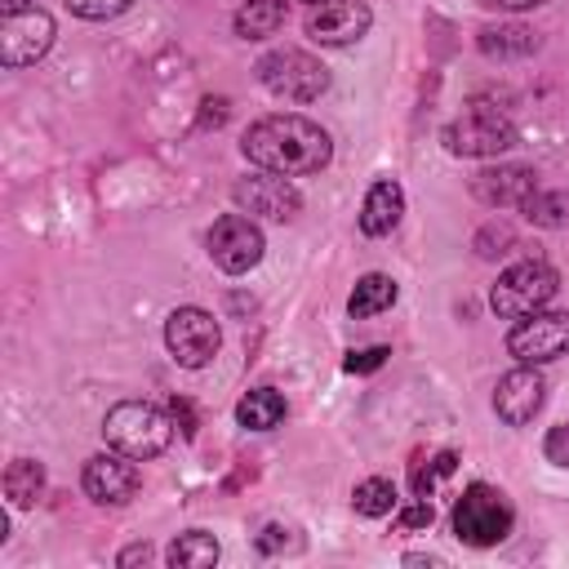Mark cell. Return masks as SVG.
<instances>
[{
	"label": "cell",
	"instance_id": "cell-27",
	"mask_svg": "<svg viewBox=\"0 0 569 569\" xmlns=\"http://www.w3.org/2000/svg\"><path fill=\"white\" fill-rule=\"evenodd\" d=\"M516 244V236H511V227H502V222H489L480 236H476V253L480 258H498V253H507Z\"/></svg>",
	"mask_w": 569,
	"mask_h": 569
},
{
	"label": "cell",
	"instance_id": "cell-25",
	"mask_svg": "<svg viewBox=\"0 0 569 569\" xmlns=\"http://www.w3.org/2000/svg\"><path fill=\"white\" fill-rule=\"evenodd\" d=\"M453 467H458V453H453V449L436 453L427 467H418V471H413V493H418V498H431V493H436V485H440L445 476H453Z\"/></svg>",
	"mask_w": 569,
	"mask_h": 569
},
{
	"label": "cell",
	"instance_id": "cell-15",
	"mask_svg": "<svg viewBox=\"0 0 569 569\" xmlns=\"http://www.w3.org/2000/svg\"><path fill=\"white\" fill-rule=\"evenodd\" d=\"M538 191V173L529 164H493L471 178V196L489 209H520Z\"/></svg>",
	"mask_w": 569,
	"mask_h": 569
},
{
	"label": "cell",
	"instance_id": "cell-29",
	"mask_svg": "<svg viewBox=\"0 0 569 569\" xmlns=\"http://www.w3.org/2000/svg\"><path fill=\"white\" fill-rule=\"evenodd\" d=\"M387 356H391V347H360V351H351V356L342 360V369H347V373H373V369L387 365Z\"/></svg>",
	"mask_w": 569,
	"mask_h": 569
},
{
	"label": "cell",
	"instance_id": "cell-7",
	"mask_svg": "<svg viewBox=\"0 0 569 569\" xmlns=\"http://www.w3.org/2000/svg\"><path fill=\"white\" fill-rule=\"evenodd\" d=\"M164 347L182 369H204L222 347V329L204 307H173L164 320Z\"/></svg>",
	"mask_w": 569,
	"mask_h": 569
},
{
	"label": "cell",
	"instance_id": "cell-28",
	"mask_svg": "<svg viewBox=\"0 0 569 569\" xmlns=\"http://www.w3.org/2000/svg\"><path fill=\"white\" fill-rule=\"evenodd\" d=\"M431 520H436V507H431V498H418V502H409V507H400L396 511V529H431Z\"/></svg>",
	"mask_w": 569,
	"mask_h": 569
},
{
	"label": "cell",
	"instance_id": "cell-33",
	"mask_svg": "<svg viewBox=\"0 0 569 569\" xmlns=\"http://www.w3.org/2000/svg\"><path fill=\"white\" fill-rule=\"evenodd\" d=\"M280 547H284V529H280V525H267V529L258 533V551L271 556V551H280Z\"/></svg>",
	"mask_w": 569,
	"mask_h": 569
},
{
	"label": "cell",
	"instance_id": "cell-12",
	"mask_svg": "<svg viewBox=\"0 0 569 569\" xmlns=\"http://www.w3.org/2000/svg\"><path fill=\"white\" fill-rule=\"evenodd\" d=\"M542 405H547V378L538 373V365H520V369L502 373L498 387H493V413H498L507 427L533 422Z\"/></svg>",
	"mask_w": 569,
	"mask_h": 569
},
{
	"label": "cell",
	"instance_id": "cell-30",
	"mask_svg": "<svg viewBox=\"0 0 569 569\" xmlns=\"http://www.w3.org/2000/svg\"><path fill=\"white\" fill-rule=\"evenodd\" d=\"M542 453H547V462H556V467H569V422H556V427L547 431V440H542Z\"/></svg>",
	"mask_w": 569,
	"mask_h": 569
},
{
	"label": "cell",
	"instance_id": "cell-11",
	"mask_svg": "<svg viewBox=\"0 0 569 569\" xmlns=\"http://www.w3.org/2000/svg\"><path fill=\"white\" fill-rule=\"evenodd\" d=\"M240 213L249 218H267V222H289L298 209H302V196L298 187L284 178V173H271V169H258V173H244L236 187H231Z\"/></svg>",
	"mask_w": 569,
	"mask_h": 569
},
{
	"label": "cell",
	"instance_id": "cell-17",
	"mask_svg": "<svg viewBox=\"0 0 569 569\" xmlns=\"http://www.w3.org/2000/svg\"><path fill=\"white\" fill-rule=\"evenodd\" d=\"M476 44L493 62H516V58H529L538 49V31L525 22H489L476 31Z\"/></svg>",
	"mask_w": 569,
	"mask_h": 569
},
{
	"label": "cell",
	"instance_id": "cell-1",
	"mask_svg": "<svg viewBox=\"0 0 569 569\" xmlns=\"http://www.w3.org/2000/svg\"><path fill=\"white\" fill-rule=\"evenodd\" d=\"M240 151H244L249 164L271 169V173H284V178L320 173V169L333 160L329 133H325L316 120L293 116V111L253 120V124L244 129V138H240Z\"/></svg>",
	"mask_w": 569,
	"mask_h": 569
},
{
	"label": "cell",
	"instance_id": "cell-34",
	"mask_svg": "<svg viewBox=\"0 0 569 569\" xmlns=\"http://www.w3.org/2000/svg\"><path fill=\"white\" fill-rule=\"evenodd\" d=\"M147 560H151V542H133L116 556V565H147Z\"/></svg>",
	"mask_w": 569,
	"mask_h": 569
},
{
	"label": "cell",
	"instance_id": "cell-2",
	"mask_svg": "<svg viewBox=\"0 0 569 569\" xmlns=\"http://www.w3.org/2000/svg\"><path fill=\"white\" fill-rule=\"evenodd\" d=\"M102 440H107L111 449H120V453L147 462V458H156V453L169 449L173 422H169V413H164L160 405H151V400H120V405H111L107 418H102Z\"/></svg>",
	"mask_w": 569,
	"mask_h": 569
},
{
	"label": "cell",
	"instance_id": "cell-8",
	"mask_svg": "<svg viewBox=\"0 0 569 569\" xmlns=\"http://www.w3.org/2000/svg\"><path fill=\"white\" fill-rule=\"evenodd\" d=\"M204 244H209L213 267L227 271V276L253 271V267L262 262V249H267V240H262V231H258V222H253L249 213H222V218L209 227Z\"/></svg>",
	"mask_w": 569,
	"mask_h": 569
},
{
	"label": "cell",
	"instance_id": "cell-32",
	"mask_svg": "<svg viewBox=\"0 0 569 569\" xmlns=\"http://www.w3.org/2000/svg\"><path fill=\"white\" fill-rule=\"evenodd\" d=\"M200 107H204V111H200L204 124H222V120H227V98H204Z\"/></svg>",
	"mask_w": 569,
	"mask_h": 569
},
{
	"label": "cell",
	"instance_id": "cell-5",
	"mask_svg": "<svg viewBox=\"0 0 569 569\" xmlns=\"http://www.w3.org/2000/svg\"><path fill=\"white\" fill-rule=\"evenodd\" d=\"M258 84L284 102H316L329 89V67L307 49H271L258 58Z\"/></svg>",
	"mask_w": 569,
	"mask_h": 569
},
{
	"label": "cell",
	"instance_id": "cell-20",
	"mask_svg": "<svg viewBox=\"0 0 569 569\" xmlns=\"http://www.w3.org/2000/svg\"><path fill=\"white\" fill-rule=\"evenodd\" d=\"M396 280L391 276H382V271H369V276H360L356 280V289H351V298H347V311L356 316V320H369V316H378V311H387L391 302H396Z\"/></svg>",
	"mask_w": 569,
	"mask_h": 569
},
{
	"label": "cell",
	"instance_id": "cell-26",
	"mask_svg": "<svg viewBox=\"0 0 569 569\" xmlns=\"http://www.w3.org/2000/svg\"><path fill=\"white\" fill-rule=\"evenodd\" d=\"M133 0H67V9L76 13V18H84V22H107V18H116V13H124Z\"/></svg>",
	"mask_w": 569,
	"mask_h": 569
},
{
	"label": "cell",
	"instance_id": "cell-16",
	"mask_svg": "<svg viewBox=\"0 0 569 569\" xmlns=\"http://www.w3.org/2000/svg\"><path fill=\"white\" fill-rule=\"evenodd\" d=\"M405 218V191L396 178H378L369 191H365V204H360V231L365 236H391Z\"/></svg>",
	"mask_w": 569,
	"mask_h": 569
},
{
	"label": "cell",
	"instance_id": "cell-10",
	"mask_svg": "<svg viewBox=\"0 0 569 569\" xmlns=\"http://www.w3.org/2000/svg\"><path fill=\"white\" fill-rule=\"evenodd\" d=\"M53 36H58V27H53V18L44 13V9H18V13H4L0 18V58H4V67H31V62H40L49 49H53Z\"/></svg>",
	"mask_w": 569,
	"mask_h": 569
},
{
	"label": "cell",
	"instance_id": "cell-23",
	"mask_svg": "<svg viewBox=\"0 0 569 569\" xmlns=\"http://www.w3.org/2000/svg\"><path fill=\"white\" fill-rule=\"evenodd\" d=\"M351 507H356L360 516L378 520V516H387V511L396 507V485H391L387 476H369V480H360V485L351 489Z\"/></svg>",
	"mask_w": 569,
	"mask_h": 569
},
{
	"label": "cell",
	"instance_id": "cell-6",
	"mask_svg": "<svg viewBox=\"0 0 569 569\" xmlns=\"http://www.w3.org/2000/svg\"><path fill=\"white\" fill-rule=\"evenodd\" d=\"M516 142H520V133H516V124H511L498 107L471 102L458 120L445 124V147H449L453 156H502V151H511Z\"/></svg>",
	"mask_w": 569,
	"mask_h": 569
},
{
	"label": "cell",
	"instance_id": "cell-18",
	"mask_svg": "<svg viewBox=\"0 0 569 569\" xmlns=\"http://www.w3.org/2000/svg\"><path fill=\"white\" fill-rule=\"evenodd\" d=\"M236 422L249 427V431H271L284 422V396L276 387H253L240 396L236 405Z\"/></svg>",
	"mask_w": 569,
	"mask_h": 569
},
{
	"label": "cell",
	"instance_id": "cell-4",
	"mask_svg": "<svg viewBox=\"0 0 569 569\" xmlns=\"http://www.w3.org/2000/svg\"><path fill=\"white\" fill-rule=\"evenodd\" d=\"M556 289H560L556 267L542 262V258H525V262H511V267L498 276V284L489 289V307H493V316H502V320H520V316H529V311H542V307L556 298Z\"/></svg>",
	"mask_w": 569,
	"mask_h": 569
},
{
	"label": "cell",
	"instance_id": "cell-35",
	"mask_svg": "<svg viewBox=\"0 0 569 569\" xmlns=\"http://www.w3.org/2000/svg\"><path fill=\"white\" fill-rule=\"evenodd\" d=\"M173 418H182V436H196V418H191L187 400H173Z\"/></svg>",
	"mask_w": 569,
	"mask_h": 569
},
{
	"label": "cell",
	"instance_id": "cell-36",
	"mask_svg": "<svg viewBox=\"0 0 569 569\" xmlns=\"http://www.w3.org/2000/svg\"><path fill=\"white\" fill-rule=\"evenodd\" d=\"M0 4H4V13H18V9H31L36 0H0Z\"/></svg>",
	"mask_w": 569,
	"mask_h": 569
},
{
	"label": "cell",
	"instance_id": "cell-9",
	"mask_svg": "<svg viewBox=\"0 0 569 569\" xmlns=\"http://www.w3.org/2000/svg\"><path fill=\"white\" fill-rule=\"evenodd\" d=\"M507 351L520 365H551L569 351V311H529L511 325Z\"/></svg>",
	"mask_w": 569,
	"mask_h": 569
},
{
	"label": "cell",
	"instance_id": "cell-24",
	"mask_svg": "<svg viewBox=\"0 0 569 569\" xmlns=\"http://www.w3.org/2000/svg\"><path fill=\"white\" fill-rule=\"evenodd\" d=\"M520 213L533 222V227H565L569 222V191H533L525 204H520Z\"/></svg>",
	"mask_w": 569,
	"mask_h": 569
},
{
	"label": "cell",
	"instance_id": "cell-37",
	"mask_svg": "<svg viewBox=\"0 0 569 569\" xmlns=\"http://www.w3.org/2000/svg\"><path fill=\"white\" fill-rule=\"evenodd\" d=\"M307 4H325V0H307Z\"/></svg>",
	"mask_w": 569,
	"mask_h": 569
},
{
	"label": "cell",
	"instance_id": "cell-19",
	"mask_svg": "<svg viewBox=\"0 0 569 569\" xmlns=\"http://www.w3.org/2000/svg\"><path fill=\"white\" fill-rule=\"evenodd\" d=\"M231 27H236L240 40H267L284 27V0H249V4L236 9Z\"/></svg>",
	"mask_w": 569,
	"mask_h": 569
},
{
	"label": "cell",
	"instance_id": "cell-21",
	"mask_svg": "<svg viewBox=\"0 0 569 569\" xmlns=\"http://www.w3.org/2000/svg\"><path fill=\"white\" fill-rule=\"evenodd\" d=\"M218 556H222V547H218V538L204 533V529L178 533V538L169 542V551H164V560H169L173 569H209V565H218Z\"/></svg>",
	"mask_w": 569,
	"mask_h": 569
},
{
	"label": "cell",
	"instance_id": "cell-13",
	"mask_svg": "<svg viewBox=\"0 0 569 569\" xmlns=\"http://www.w3.org/2000/svg\"><path fill=\"white\" fill-rule=\"evenodd\" d=\"M133 462H138V458H129V453H120V449L93 453V458L84 462V471H80L84 493H89L93 502H111V507L129 502V498L138 493V485H142V476H138Z\"/></svg>",
	"mask_w": 569,
	"mask_h": 569
},
{
	"label": "cell",
	"instance_id": "cell-31",
	"mask_svg": "<svg viewBox=\"0 0 569 569\" xmlns=\"http://www.w3.org/2000/svg\"><path fill=\"white\" fill-rule=\"evenodd\" d=\"M480 9H502V13H520V9H538L547 0H476Z\"/></svg>",
	"mask_w": 569,
	"mask_h": 569
},
{
	"label": "cell",
	"instance_id": "cell-14",
	"mask_svg": "<svg viewBox=\"0 0 569 569\" xmlns=\"http://www.w3.org/2000/svg\"><path fill=\"white\" fill-rule=\"evenodd\" d=\"M373 27V13L365 0H325L307 13V36L316 44H356Z\"/></svg>",
	"mask_w": 569,
	"mask_h": 569
},
{
	"label": "cell",
	"instance_id": "cell-3",
	"mask_svg": "<svg viewBox=\"0 0 569 569\" xmlns=\"http://www.w3.org/2000/svg\"><path fill=\"white\" fill-rule=\"evenodd\" d=\"M449 520H453V538H458V542H467V547H498V542L511 533L516 511H511V502H507L502 489L476 480V485H467V489L458 493Z\"/></svg>",
	"mask_w": 569,
	"mask_h": 569
},
{
	"label": "cell",
	"instance_id": "cell-22",
	"mask_svg": "<svg viewBox=\"0 0 569 569\" xmlns=\"http://www.w3.org/2000/svg\"><path fill=\"white\" fill-rule=\"evenodd\" d=\"M40 493H44V467L36 458H13L4 471V498L13 507H36Z\"/></svg>",
	"mask_w": 569,
	"mask_h": 569
}]
</instances>
